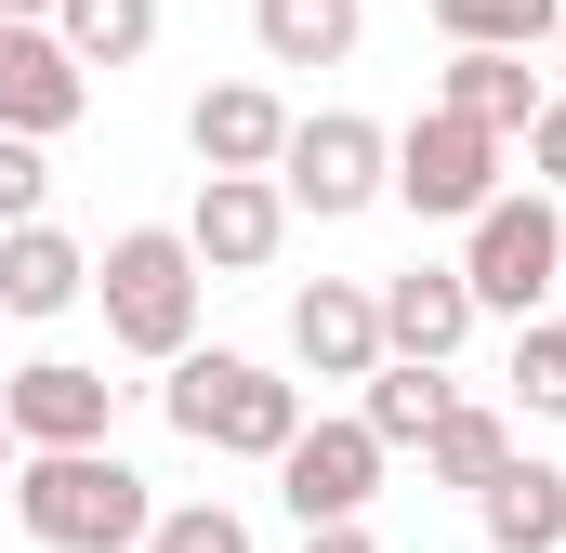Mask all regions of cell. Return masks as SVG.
I'll use <instances>...</instances> for the list:
<instances>
[{"label":"cell","mask_w":566,"mask_h":553,"mask_svg":"<svg viewBox=\"0 0 566 553\" xmlns=\"http://www.w3.org/2000/svg\"><path fill=\"white\" fill-rule=\"evenodd\" d=\"M13 528L40 553H145L158 488L119 448H40V461H13Z\"/></svg>","instance_id":"1"},{"label":"cell","mask_w":566,"mask_h":553,"mask_svg":"<svg viewBox=\"0 0 566 553\" xmlns=\"http://www.w3.org/2000/svg\"><path fill=\"white\" fill-rule=\"evenodd\" d=\"M158 409L185 448H211V461H290V435H303V383H277L264 356H171V383H158Z\"/></svg>","instance_id":"2"},{"label":"cell","mask_w":566,"mask_h":553,"mask_svg":"<svg viewBox=\"0 0 566 553\" xmlns=\"http://www.w3.org/2000/svg\"><path fill=\"white\" fill-rule=\"evenodd\" d=\"M198 251H185V225H119L106 251H93V303H106V343L119 356H198Z\"/></svg>","instance_id":"3"},{"label":"cell","mask_w":566,"mask_h":553,"mask_svg":"<svg viewBox=\"0 0 566 553\" xmlns=\"http://www.w3.org/2000/svg\"><path fill=\"white\" fill-rule=\"evenodd\" d=\"M554 276H566V211L541 185H527V198L501 185V198L461 225V290H474V316H514V330H527Z\"/></svg>","instance_id":"4"},{"label":"cell","mask_w":566,"mask_h":553,"mask_svg":"<svg viewBox=\"0 0 566 553\" xmlns=\"http://www.w3.org/2000/svg\"><path fill=\"white\" fill-rule=\"evenodd\" d=\"M277 198H290V211H316V225H356L369 198H396V133H382V119H356V106H316V119H290Z\"/></svg>","instance_id":"5"},{"label":"cell","mask_w":566,"mask_h":553,"mask_svg":"<svg viewBox=\"0 0 566 553\" xmlns=\"http://www.w3.org/2000/svg\"><path fill=\"white\" fill-rule=\"evenodd\" d=\"M382 435L369 421H303L290 435V461H277V501L303 514V528H369V501H382Z\"/></svg>","instance_id":"6"},{"label":"cell","mask_w":566,"mask_h":553,"mask_svg":"<svg viewBox=\"0 0 566 553\" xmlns=\"http://www.w3.org/2000/svg\"><path fill=\"white\" fill-rule=\"evenodd\" d=\"M396 198H409L422 225H474V211L501 198V145L474 133V119H448V106H422V119L396 133Z\"/></svg>","instance_id":"7"},{"label":"cell","mask_w":566,"mask_h":553,"mask_svg":"<svg viewBox=\"0 0 566 553\" xmlns=\"http://www.w3.org/2000/svg\"><path fill=\"white\" fill-rule=\"evenodd\" d=\"M185 251H198V276H264V264L290 251V198H277V171H198Z\"/></svg>","instance_id":"8"},{"label":"cell","mask_w":566,"mask_h":553,"mask_svg":"<svg viewBox=\"0 0 566 553\" xmlns=\"http://www.w3.org/2000/svg\"><path fill=\"white\" fill-rule=\"evenodd\" d=\"M0 421H13V448H27V461H40V448H106L119 383H106L93 356H27V369L0 383Z\"/></svg>","instance_id":"9"},{"label":"cell","mask_w":566,"mask_h":553,"mask_svg":"<svg viewBox=\"0 0 566 553\" xmlns=\"http://www.w3.org/2000/svg\"><path fill=\"white\" fill-rule=\"evenodd\" d=\"M80 106H93L80 53H66L53 27H0V145H53V133H80Z\"/></svg>","instance_id":"10"},{"label":"cell","mask_w":566,"mask_h":553,"mask_svg":"<svg viewBox=\"0 0 566 553\" xmlns=\"http://www.w3.org/2000/svg\"><path fill=\"white\" fill-rule=\"evenodd\" d=\"M290 369H316V383H369V369H382V303H369L356 276L290 290Z\"/></svg>","instance_id":"11"},{"label":"cell","mask_w":566,"mask_h":553,"mask_svg":"<svg viewBox=\"0 0 566 553\" xmlns=\"http://www.w3.org/2000/svg\"><path fill=\"white\" fill-rule=\"evenodd\" d=\"M382 303V356H409V369H448L461 343H474V290H461V264H409L369 290Z\"/></svg>","instance_id":"12"},{"label":"cell","mask_w":566,"mask_h":553,"mask_svg":"<svg viewBox=\"0 0 566 553\" xmlns=\"http://www.w3.org/2000/svg\"><path fill=\"white\" fill-rule=\"evenodd\" d=\"M185 145H198V171H277L290 158V106L264 80H211V93L185 106Z\"/></svg>","instance_id":"13"},{"label":"cell","mask_w":566,"mask_h":553,"mask_svg":"<svg viewBox=\"0 0 566 553\" xmlns=\"http://www.w3.org/2000/svg\"><path fill=\"white\" fill-rule=\"evenodd\" d=\"M434 106H448V119H474L488 145H514L554 93H541V66H527V53H448V66H434Z\"/></svg>","instance_id":"14"},{"label":"cell","mask_w":566,"mask_h":553,"mask_svg":"<svg viewBox=\"0 0 566 553\" xmlns=\"http://www.w3.org/2000/svg\"><path fill=\"white\" fill-rule=\"evenodd\" d=\"M80 290H93V251L66 225H13L0 238V316H66Z\"/></svg>","instance_id":"15"},{"label":"cell","mask_w":566,"mask_h":553,"mask_svg":"<svg viewBox=\"0 0 566 553\" xmlns=\"http://www.w3.org/2000/svg\"><path fill=\"white\" fill-rule=\"evenodd\" d=\"M474 514H488V553H566V461H527L514 448Z\"/></svg>","instance_id":"16"},{"label":"cell","mask_w":566,"mask_h":553,"mask_svg":"<svg viewBox=\"0 0 566 553\" xmlns=\"http://www.w3.org/2000/svg\"><path fill=\"white\" fill-rule=\"evenodd\" d=\"M501 461H514V409H488V396H461V409L422 435V488H461V501H488Z\"/></svg>","instance_id":"17"},{"label":"cell","mask_w":566,"mask_h":553,"mask_svg":"<svg viewBox=\"0 0 566 553\" xmlns=\"http://www.w3.org/2000/svg\"><path fill=\"white\" fill-rule=\"evenodd\" d=\"M251 40L264 66H343L369 40V0H251Z\"/></svg>","instance_id":"18"},{"label":"cell","mask_w":566,"mask_h":553,"mask_svg":"<svg viewBox=\"0 0 566 553\" xmlns=\"http://www.w3.org/2000/svg\"><path fill=\"white\" fill-rule=\"evenodd\" d=\"M448 409H461V383H448V369H409V356H382V369H369V396H356V421H369L382 448H422Z\"/></svg>","instance_id":"19"},{"label":"cell","mask_w":566,"mask_h":553,"mask_svg":"<svg viewBox=\"0 0 566 553\" xmlns=\"http://www.w3.org/2000/svg\"><path fill=\"white\" fill-rule=\"evenodd\" d=\"M53 40L80 53V80L93 66H145L158 53V0H53Z\"/></svg>","instance_id":"20"},{"label":"cell","mask_w":566,"mask_h":553,"mask_svg":"<svg viewBox=\"0 0 566 553\" xmlns=\"http://www.w3.org/2000/svg\"><path fill=\"white\" fill-rule=\"evenodd\" d=\"M434 27H448V53H527L566 27V0H434Z\"/></svg>","instance_id":"21"},{"label":"cell","mask_w":566,"mask_h":553,"mask_svg":"<svg viewBox=\"0 0 566 553\" xmlns=\"http://www.w3.org/2000/svg\"><path fill=\"white\" fill-rule=\"evenodd\" d=\"M514 409L566 421V316H527L514 330Z\"/></svg>","instance_id":"22"},{"label":"cell","mask_w":566,"mask_h":553,"mask_svg":"<svg viewBox=\"0 0 566 553\" xmlns=\"http://www.w3.org/2000/svg\"><path fill=\"white\" fill-rule=\"evenodd\" d=\"M145 553H251V528H238L224 501H158V528H145Z\"/></svg>","instance_id":"23"},{"label":"cell","mask_w":566,"mask_h":553,"mask_svg":"<svg viewBox=\"0 0 566 553\" xmlns=\"http://www.w3.org/2000/svg\"><path fill=\"white\" fill-rule=\"evenodd\" d=\"M40 185H53V171H40V145H0V238H13V225H40Z\"/></svg>","instance_id":"24"},{"label":"cell","mask_w":566,"mask_h":553,"mask_svg":"<svg viewBox=\"0 0 566 553\" xmlns=\"http://www.w3.org/2000/svg\"><path fill=\"white\" fill-rule=\"evenodd\" d=\"M527 171H541V185H566V93L527 119Z\"/></svg>","instance_id":"25"},{"label":"cell","mask_w":566,"mask_h":553,"mask_svg":"<svg viewBox=\"0 0 566 553\" xmlns=\"http://www.w3.org/2000/svg\"><path fill=\"white\" fill-rule=\"evenodd\" d=\"M303 553H382L369 528H303Z\"/></svg>","instance_id":"26"},{"label":"cell","mask_w":566,"mask_h":553,"mask_svg":"<svg viewBox=\"0 0 566 553\" xmlns=\"http://www.w3.org/2000/svg\"><path fill=\"white\" fill-rule=\"evenodd\" d=\"M0 27H53V0H0Z\"/></svg>","instance_id":"27"},{"label":"cell","mask_w":566,"mask_h":553,"mask_svg":"<svg viewBox=\"0 0 566 553\" xmlns=\"http://www.w3.org/2000/svg\"><path fill=\"white\" fill-rule=\"evenodd\" d=\"M13 461H27V448H13V421H0V488H13Z\"/></svg>","instance_id":"28"},{"label":"cell","mask_w":566,"mask_h":553,"mask_svg":"<svg viewBox=\"0 0 566 553\" xmlns=\"http://www.w3.org/2000/svg\"><path fill=\"white\" fill-rule=\"evenodd\" d=\"M554 53H566V27H554Z\"/></svg>","instance_id":"29"}]
</instances>
